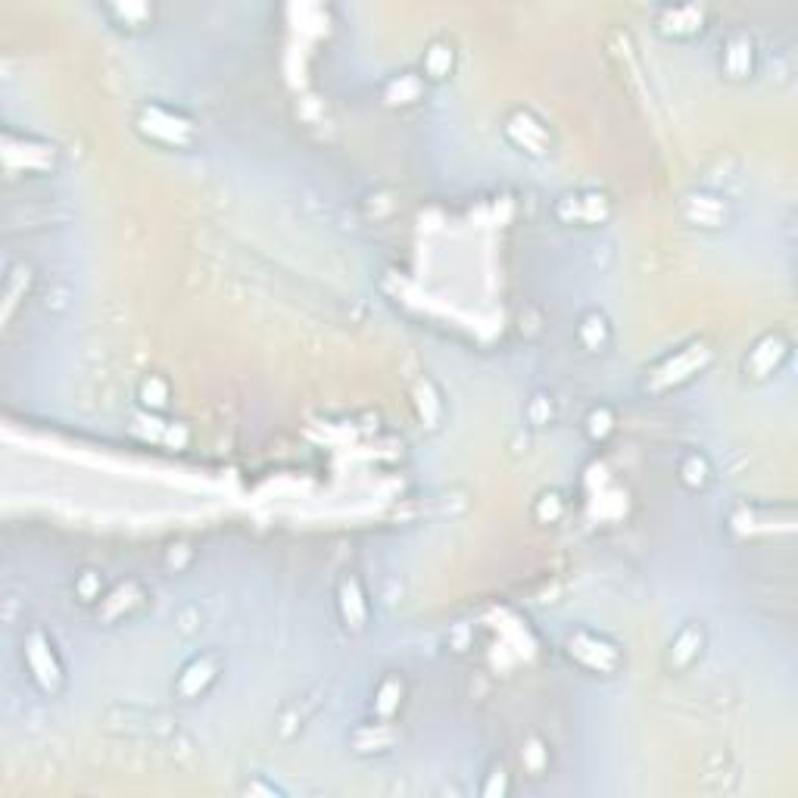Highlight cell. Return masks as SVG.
Listing matches in <instances>:
<instances>
[{"mask_svg":"<svg viewBox=\"0 0 798 798\" xmlns=\"http://www.w3.org/2000/svg\"><path fill=\"white\" fill-rule=\"evenodd\" d=\"M138 403L147 412H166L172 406V388L163 374H144L138 381Z\"/></svg>","mask_w":798,"mask_h":798,"instance_id":"d4e9b609","label":"cell"},{"mask_svg":"<svg viewBox=\"0 0 798 798\" xmlns=\"http://www.w3.org/2000/svg\"><path fill=\"white\" fill-rule=\"evenodd\" d=\"M458 69V50L450 38H431L421 50V60H418V75L428 82V85H446Z\"/></svg>","mask_w":798,"mask_h":798,"instance_id":"9a60e30c","label":"cell"},{"mask_svg":"<svg viewBox=\"0 0 798 798\" xmlns=\"http://www.w3.org/2000/svg\"><path fill=\"white\" fill-rule=\"evenodd\" d=\"M708 20L712 13L702 3H668L655 10V32L668 41L690 44L705 35Z\"/></svg>","mask_w":798,"mask_h":798,"instance_id":"9c48e42d","label":"cell"},{"mask_svg":"<svg viewBox=\"0 0 798 798\" xmlns=\"http://www.w3.org/2000/svg\"><path fill=\"white\" fill-rule=\"evenodd\" d=\"M720 75L727 79V82H736V85H742V82H749V79H755V69H758V44L755 38L749 35V32H730L724 44H720Z\"/></svg>","mask_w":798,"mask_h":798,"instance_id":"7c38bea8","label":"cell"},{"mask_svg":"<svg viewBox=\"0 0 798 798\" xmlns=\"http://www.w3.org/2000/svg\"><path fill=\"white\" fill-rule=\"evenodd\" d=\"M789 353H793V344L783 331H764L742 359L746 381H752V384L771 381L774 374H779V368L789 362Z\"/></svg>","mask_w":798,"mask_h":798,"instance_id":"ba28073f","label":"cell"},{"mask_svg":"<svg viewBox=\"0 0 798 798\" xmlns=\"http://www.w3.org/2000/svg\"><path fill=\"white\" fill-rule=\"evenodd\" d=\"M708 646V633L699 621H687L674 636H670L668 648H665V665L677 674H687L699 665V658L705 655Z\"/></svg>","mask_w":798,"mask_h":798,"instance_id":"4fadbf2b","label":"cell"},{"mask_svg":"<svg viewBox=\"0 0 798 798\" xmlns=\"http://www.w3.org/2000/svg\"><path fill=\"white\" fill-rule=\"evenodd\" d=\"M107 583H104V574L97 571V568H82L79 574H75V581H72V593H75V599L87 608H97L100 599L107 596Z\"/></svg>","mask_w":798,"mask_h":798,"instance_id":"484cf974","label":"cell"},{"mask_svg":"<svg viewBox=\"0 0 798 798\" xmlns=\"http://www.w3.org/2000/svg\"><path fill=\"white\" fill-rule=\"evenodd\" d=\"M512 789V774L505 771V764H493L487 774H484V783H480V796L484 798H502L509 796Z\"/></svg>","mask_w":798,"mask_h":798,"instance_id":"83f0119b","label":"cell"},{"mask_svg":"<svg viewBox=\"0 0 798 798\" xmlns=\"http://www.w3.org/2000/svg\"><path fill=\"white\" fill-rule=\"evenodd\" d=\"M574 334H577V344L586 349V353H593V356H599V353H608V346L615 344V324L608 319V312L605 309H586L581 312V319L574 324Z\"/></svg>","mask_w":798,"mask_h":798,"instance_id":"e0dca14e","label":"cell"},{"mask_svg":"<svg viewBox=\"0 0 798 798\" xmlns=\"http://www.w3.org/2000/svg\"><path fill=\"white\" fill-rule=\"evenodd\" d=\"M564 655L577 668L589 670L596 677H615L618 670L624 668V652H621V646L611 636H605L599 630H589V627H577L574 633H568Z\"/></svg>","mask_w":798,"mask_h":798,"instance_id":"277c9868","label":"cell"},{"mask_svg":"<svg viewBox=\"0 0 798 798\" xmlns=\"http://www.w3.org/2000/svg\"><path fill=\"white\" fill-rule=\"evenodd\" d=\"M3 163L10 172L22 175H50L60 163V151L57 144L41 141L35 134H16L7 131L3 134Z\"/></svg>","mask_w":798,"mask_h":798,"instance_id":"52a82bcc","label":"cell"},{"mask_svg":"<svg viewBox=\"0 0 798 798\" xmlns=\"http://www.w3.org/2000/svg\"><path fill=\"white\" fill-rule=\"evenodd\" d=\"M556 396L549 393V390L537 388L531 396H527V403H524V421H527V428H534V431H546V428H552V421H556Z\"/></svg>","mask_w":798,"mask_h":798,"instance_id":"cb8c5ba5","label":"cell"},{"mask_svg":"<svg viewBox=\"0 0 798 798\" xmlns=\"http://www.w3.org/2000/svg\"><path fill=\"white\" fill-rule=\"evenodd\" d=\"M499 129H502V138L527 159H549L556 153V138L546 126V119L531 107L509 109Z\"/></svg>","mask_w":798,"mask_h":798,"instance_id":"5b68a950","label":"cell"},{"mask_svg":"<svg viewBox=\"0 0 798 798\" xmlns=\"http://www.w3.org/2000/svg\"><path fill=\"white\" fill-rule=\"evenodd\" d=\"M581 428L583 437L599 446L605 440H611L615 431H618V412H615V406H608V403H596V406L586 409Z\"/></svg>","mask_w":798,"mask_h":798,"instance_id":"7402d4cb","label":"cell"},{"mask_svg":"<svg viewBox=\"0 0 798 798\" xmlns=\"http://www.w3.org/2000/svg\"><path fill=\"white\" fill-rule=\"evenodd\" d=\"M218 677H222V655L216 648H206V652L191 655L181 665V670L175 674L172 692L181 702H196V699H203L206 692L216 687Z\"/></svg>","mask_w":798,"mask_h":798,"instance_id":"30bf717a","label":"cell"},{"mask_svg":"<svg viewBox=\"0 0 798 798\" xmlns=\"http://www.w3.org/2000/svg\"><path fill=\"white\" fill-rule=\"evenodd\" d=\"M406 702V680L400 674H388L381 677V683L374 687V695H371V714L381 717V720H393L400 708Z\"/></svg>","mask_w":798,"mask_h":798,"instance_id":"44dd1931","label":"cell"},{"mask_svg":"<svg viewBox=\"0 0 798 798\" xmlns=\"http://www.w3.org/2000/svg\"><path fill=\"white\" fill-rule=\"evenodd\" d=\"M708 366H712V349L702 341H692V344L674 349L670 356L658 359L655 366L648 368L643 390H648V393H668L674 388H683V384L695 381Z\"/></svg>","mask_w":798,"mask_h":798,"instance_id":"3957f363","label":"cell"},{"mask_svg":"<svg viewBox=\"0 0 798 798\" xmlns=\"http://www.w3.org/2000/svg\"><path fill=\"white\" fill-rule=\"evenodd\" d=\"M32 281H35V272L25 262H13L7 269V275H3V315L7 319L13 315V306L25 300V294L32 290Z\"/></svg>","mask_w":798,"mask_h":798,"instance_id":"603a6c76","label":"cell"},{"mask_svg":"<svg viewBox=\"0 0 798 798\" xmlns=\"http://www.w3.org/2000/svg\"><path fill=\"white\" fill-rule=\"evenodd\" d=\"M521 758H524V764H527V771H531V774H543L546 758H549V749H546V742H543V739L534 736V739L527 742V749H524V755Z\"/></svg>","mask_w":798,"mask_h":798,"instance_id":"f1b7e54d","label":"cell"},{"mask_svg":"<svg viewBox=\"0 0 798 798\" xmlns=\"http://www.w3.org/2000/svg\"><path fill=\"white\" fill-rule=\"evenodd\" d=\"M134 131L147 144L163 147V151H191L200 138L194 116L166 100H144L134 112Z\"/></svg>","mask_w":798,"mask_h":798,"instance_id":"6da1fadb","label":"cell"},{"mask_svg":"<svg viewBox=\"0 0 798 798\" xmlns=\"http://www.w3.org/2000/svg\"><path fill=\"white\" fill-rule=\"evenodd\" d=\"M425 91H428V82L418 75V69H406V72H396V75L388 79V85H384V104L400 109L415 107V104H421Z\"/></svg>","mask_w":798,"mask_h":798,"instance_id":"ffe728a7","label":"cell"},{"mask_svg":"<svg viewBox=\"0 0 798 798\" xmlns=\"http://www.w3.org/2000/svg\"><path fill=\"white\" fill-rule=\"evenodd\" d=\"M22 668L28 674L32 687L41 695H60L65 687V662L57 648V640L44 630V627H32L22 636Z\"/></svg>","mask_w":798,"mask_h":798,"instance_id":"7a4b0ae2","label":"cell"},{"mask_svg":"<svg viewBox=\"0 0 798 798\" xmlns=\"http://www.w3.org/2000/svg\"><path fill=\"white\" fill-rule=\"evenodd\" d=\"M100 13L107 16V22L116 32H126V35H141L153 28L156 22V7L144 3V0H119V3H104Z\"/></svg>","mask_w":798,"mask_h":798,"instance_id":"2e32d148","label":"cell"},{"mask_svg":"<svg viewBox=\"0 0 798 798\" xmlns=\"http://www.w3.org/2000/svg\"><path fill=\"white\" fill-rule=\"evenodd\" d=\"M680 216L699 231H724L734 222V206L727 196L717 194L712 188H699V191H690L683 196Z\"/></svg>","mask_w":798,"mask_h":798,"instance_id":"8fae6325","label":"cell"},{"mask_svg":"<svg viewBox=\"0 0 798 798\" xmlns=\"http://www.w3.org/2000/svg\"><path fill=\"white\" fill-rule=\"evenodd\" d=\"M334 603H337V615L349 633H362L371 618V603H368L366 586L359 577H344L337 583V593H334Z\"/></svg>","mask_w":798,"mask_h":798,"instance_id":"5bb4252c","label":"cell"},{"mask_svg":"<svg viewBox=\"0 0 798 798\" xmlns=\"http://www.w3.org/2000/svg\"><path fill=\"white\" fill-rule=\"evenodd\" d=\"M144 589L138 586L134 581L129 583H116V586H109L107 596L100 599V605L94 608L97 611V618H104V621H122V618H129L134 608H141L144 605Z\"/></svg>","mask_w":798,"mask_h":798,"instance_id":"ac0fdd59","label":"cell"},{"mask_svg":"<svg viewBox=\"0 0 798 798\" xmlns=\"http://www.w3.org/2000/svg\"><path fill=\"white\" fill-rule=\"evenodd\" d=\"M568 512V502L561 497L559 490H543L537 499H534V521L537 524H559Z\"/></svg>","mask_w":798,"mask_h":798,"instance_id":"4316f807","label":"cell"},{"mask_svg":"<svg viewBox=\"0 0 798 798\" xmlns=\"http://www.w3.org/2000/svg\"><path fill=\"white\" fill-rule=\"evenodd\" d=\"M240 793H243V796H281V789L275 786V783H257V786H250V783H247Z\"/></svg>","mask_w":798,"mask_h":798,"instance_id":"f546056e","label":"cell"},{"mask_svg":"<svg viewBox=\"0 0 798 798\" xmlns=\"http://www.w3.org/2000/svg\"><path fill=\"white\" fill-rule=\"evenodd\" d=\"M552 213L561 225H581V228H603L615 216V203L611 196L599 191V188H574L564 191L556 200Z\"/></svg>","mask_w":798,"mask_h":798,"instance_id":"8992f818","label":"cell"},{"mask_svg":"<svg viewBox=\"0 0 798 798\" xmlns=\"http://www.w3.org/2000/svg\"><path fill=\"white\" fill-rule=\"evenodd\" d=\"M677 480H680V487L690 490V493H705V490L714 484L712 458L702 453V450L683 453L680 455V462H677Z\"/></svg>","mask_w":798,"mask_h":798,"instance_id":"d6986e66","label":"cell"}]
</instances>
